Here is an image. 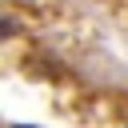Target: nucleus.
I'll return each instance as SVG.
<instances>
[{"mask_svg": "<svg viewBox=\"0 0 128 128\" xmlns=\"http://www.w3.org/2000/svg\"><path fill=\"white\" fill-rule=\"evenodd\" d=\"M20 128H28V124H20Z\"/></svg>", "mask_w": 128, "mask_h": 128, "instance_id": "obj_1", "label": "nucleus"}]
</instances>
